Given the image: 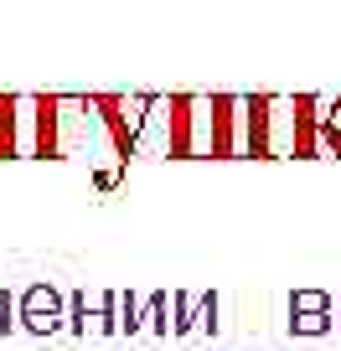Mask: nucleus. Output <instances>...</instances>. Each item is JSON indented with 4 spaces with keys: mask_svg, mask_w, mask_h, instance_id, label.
Returning <instances> with one entry per match:
<instances>
[{
    "mask_svg": "<svg viewBox=\"0 0 341 351\" xmlns=\"http://www.w3.org/2000/svg\"><path fill=\"white\" fill-rule=\"evenodd\" d=\"M161 93H93V119H99L104 140H109V155L119 165H130L140 155V140L150 130V109Z\"/></svg>",
    "mask_w": 341,
    "mask_h": 351,
    "instance_id": "obj_1",
    "label": "nucleus"
},
{
    "mask_svg": "<svg viewBox=\"0 0 341 351\" xmlns=\"http://www.w3.org/2000/svg\"><path fill=\"white\" fill-rule=\"evenodd\" d=\"M16 326L32 330V336H52V330H62V326H67V300H62V289H52V285L21 289V300H16Z\"/></svg>",
    "mask_w": 341,
    "mask_h": 351,
    "instance_id": "obj_2",
    "label": "nucleus"
},
{
    "mask_svg": "<svg viewBox=\"0 0 341 351\" xmlns=\"http://www.w3.org/2000/svg\"><path fill=\"white\" fill-rule=\"evenodd\" d=\"M207 155H243V99L212 93L207 99Z\"/></svg>",
    "mask_w": 341,
    "mask_h": 351,
    "instance_id": "obj_3",
    "label": "nucleus"
},
{
    "mask_svg": "<svg viewBox=\"0 0 341 351\" xmlns=\"http://www.w3.org/2000/svg\"><path fill=\"white\" fill-rule=\"evenodd\" d=\"M243 155H259V160L274 155V93L243 99Z\"/></svg>",
    "mask_w": 341,
    "mask_h": 351,
    "instance_id": "obj_4",
    "label": "nucleus"
},
{
    "mask_svg": "<svg viewBox=\"0 0 341 351\" xmlns=\"http://www.w3.org/2000/svg\"><path fill=\"white\" fill-rule=\"evenodd\" d=\"M336 305H331L326 289H300V295H290V330L295 336H326V330H336Z\"/></svg>",
    "mask_w": 341,
    "mask_h": 351,
    "instance_id": "obj_5",
    "label": "nucleus"
},
{
    "mask_svg": "<svg viewBox=\"0 0 341 351\" xmlns=\"http://www.w3.org/2000/svg\"><path fill=\"white\" fill-rule=\"evenodd\" d=\"M114 305H119V289H104L99 305H89V295H73L67 300V326L78 336H104V330H114Z\"/></svg>",
    "mask_w": 341,
    "mask_h": 351,
    "instance_id": "obj_6",
    "label": "nucleus"
},
{
    "mask_svg": "<svg viewBox=\"0 0 341 351\" xmlns=\"http://www.w3.org/2000/svg\"><path fill=\"white\" fill-rule=\"evenodd\" d=\"M316 134H320V99L316 93L290 99V155H320Z\"/></svg>",
    "mask_w": 341,
    "mask_h": 351,
    "instance_id": "obj_7",
    "label": "nucleus"
},
{
    "mask_svg": "<svg viewBox=\"0 0 341 351\" xmlns=\"http://www.w3.org/2000/svg\"><path fill=\"white\" fill-rule=\"evenodd\" d=\"M21 155V93H0V160Z\"/></svg>",
    "mask_w": 341,
    "mask_h": 351,
    "instance_id": "obj_8",
    "label": "nucleus"
},
{
    "mask_svg": "<svg viewBox=\"0 0 341 351\" xmlns=\"http://www.w3.org/2000/svg\"><path fill=\"white\" fill-rule=\"evenodd\" d=\"M171 295H150L140 305V326H150V330H161V336H171Z\"/></svg>",
    "mask_w": 341,
    "mask_h": 351,
    "instance_id": "obj_9",
    "label": "nucleus"
},
{
    "mask_svg": "<svg viewBox=\"0 0 341 351\" xmlns=\"http://www.w3.org/2000/svg\"><path fill=\"white\" fill-rule=\"evenodd\" d=\"M114 330H119V336H134V330H140V300L124 295V289H119V305H114Z\"/></svg>",
    "mask_w": 341,
    "mask_h": 351,
    "instance_id": "obj_10",
    "label": "nucleus"
},
{
    "mask_svg": "<svg viewBox=\"0 0 341 351\" xmlns=\"http://www.w3.org/2000/svg\"><path fill=\"white\" fill-rule=\"evenodd\" d=\"M191 330H217V295H202L197 300V310H191Z\"/></svg>",
    "mask_w": 341,
    "mask_h": 351,
    "instance_id": "obj_11",
    "label": "nucleus"
},
{
    "mask_svg": "<svg viewBox=\"0 0 341 351\" xmlns=\"http://www.w3.org/2000/svg\"><path fill=\"white\" fill-rule=\"evenodd\" d=\"M0 330H16V300L0 289Z\"/></svg>",
    "mask_w": 341,
    "mask_h": 351,
    "instance_id": "obj_12",
    "label": "nucleus"
}]
</instances>
